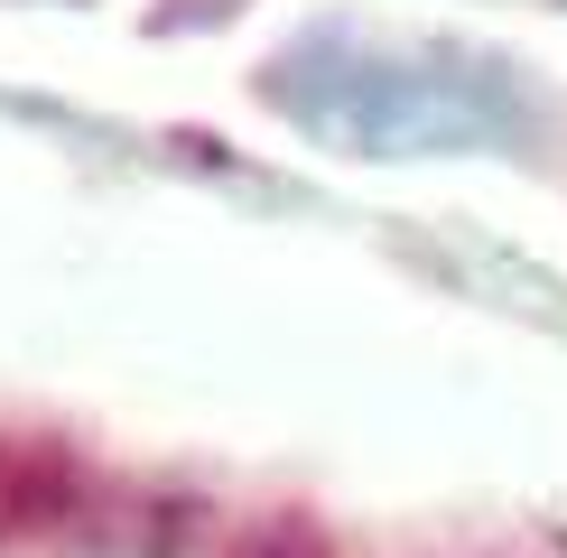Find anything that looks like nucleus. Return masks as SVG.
Instances as JSON below:
<instances>
[{
    "label": "nucleus",
    "mask_w": 567,
    "mask_h": 558,
    "mask_svg": "<svg viewBox=\"0 0 567 558\" xmlns=\"http://www.w3.org/2000/svg\"><path fill=\"white\" fill-rule=\"evenodd\" d=\"M261 93L289 131L344 158H475L530 140L522 65L456 38L307 29L261 65Z\"/></svg>",
    "instance_id": "1"
}]
</instances>
